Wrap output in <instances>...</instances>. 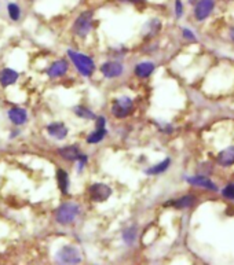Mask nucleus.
Wrapping results in <instances>:
<instances>
[{
  "mask_svg": "<svg viewBox=\"0 0 234 265\" xmlns=\"http://www.w3.org/2000/svg\"><path fill=\"white\" fill-rule=\"evenodd\" d=\"M80 213V206L73 202H65L55 212V220L61 225H69L77 218Z\"/></svg>",
  "mask_w": 234,
  "mask_h": 265,
  "instance_id": "nucleus-1",
  "label": "nucleus"
},
{
  "mask_svg": "<svg viewBox=\"0 0 234 265\" xmlns=\"http://www.w3.org/2000/svg\"><path fill=\"white\" fill-rule=\"evenodd\" d=\"M68 55L72 59L73 65L76 66V69L86 77H90L94 70H95V64L94 61L90 58V56L84 55V54H80V52H76L73 50H69L68 51Z\"/></svg>",
  "mask_w": 234,
  "mask_h": 265,
  "instance_id": "nucleus-2",
  "label": "nucleus"
},
{
  "mask_svg": "<svg viewBox=\"0 0 234 265\" xmlns=\"http://www.w3.org/2000/svg\"><path fill=\"white\" fill-rule=\"evenodd\" d=\"M92 21H94V13L92 11H84L76 18L73 24V32L79 37H86L91 29H92Z\"/></svg>",
  "mask_w": 234,
  "mask_h": 265,
  "instance_id": "nucleus-3",
  "label": "nucleus"
},
{
  "mask_svg": "<svg viewBox=\"0 0 234 265\" xmlns=\"http://www.w3.org/2000/svg\"><path fill=\"white\" fill-rule=\"evenodd\" d=\"M57 260L62 264H79L81 261L80 250L74 246H64L57 253Z\"/></svg>",
  "mask_w": 234,
  "mask_h": 265,
  "instance_id": "nucleus-4",
  "label": "nucleus"
},
{
  "mask_svg": "<svg viewBox=\"0 0 234 265\" xmlns=\"http://www.w3.org/2000/svg\"><path fill=\"white\" fill-rule=\"evenodd\" d=\"M89 195L94 202H105L112 195V188L104 183H95L89 188Z\"/></svg>",
  "mask_w": 234,
  "mask_h": 265,
  "instance_id": "nucleus-5",
  "label": "nucleus"
},
{
  "mask_svg": "<svg viewBox=\"0 0 234 265\" xmlns=\"http://www.w3.org/2000/svg\"><path fill=\"white\" fill-rule=\"evenodd\" d=\"M132 112V100L128 97L117 98L112 106V113L117 118H124Z\"/></svg>",
  "mask_w": 234,
  "mask_h": 265,
  "instance_id": "nucleus-6",
  "label": "nucleus"
},
{
  "mask_svg": "<svg viewBox=\"0 0 234 265\" xmlns=\"http://www.w3.org/2000/svg\"><path fill=\"white\" fill-rule=\"evenodd\" d=\"M215 1L214 0H198L194 6V17L197 21H204L214 11Z\"/></svg>",
  "mask_w": 234,
  "mask_h": 265,
  "instance_id": "nucleus-7",
  "label": "nucleus"
},
{
  "mask_svg": "<svg viewBox=\"0 0 234 265\" xmlns=\"http://www.w3.org/2000/svg\"><path fill=\"white\" fill-rule=\"evenodd\" d=\"M101 72L105 76L106 79H116L123 73V65L120 62H106L101 66Z\"/></svg>",
  "mask_w": 234,
  "mask_h": 265,
  "instance_id": "nucleus-8",
  "label": "nucleus"
},
{
  "mask_svg": "<svg viewBox=\"0 0 234 265\" xmlns=\"http://www.w3.org/2000/svg\"><path fill=\"white\" fill-rule=\"evenodd\" d=\"M105 136H106L105 118L101 117V118H98L95 132H92V133L87 137V143H90V145H97V143H99Z\"/></svg>",
  "mask_w": 234,
  "mask_h": 265,
  "instance_id": "nucleus-9",
  "label": "nucleus"
},
{
  "mask_svg": "<svg viewBox=\"0 0 234 265\" xmlns=\"http://www.w3.org/2000/svg\"><path fill=\"white\" fill-rule=\"evenodd\" d=\"M186 182L190 184L197 185V187H202L207 190H212V191H218V187L214 182H211L208 177L204 176H193V177H186Z\"/></svg>",
  "mask_w": 234,
  "mask_h": 265,
  "instance_id": "nucleus-10",
  "label": "nucleus"
},
{
  "mask_svg": "<svg viewBox=\"0 0 234 265\" xmlns=\"http://www.w3.org/2000/svg\"><path fill=\"white\" fill-rule=\"evenodd\" d=\"M58 153L66 161H80L81 157L84 155L80 153L79 147H76V146H66L64 149H59Z\"/></svg>",
  "mask_w": 234,
  "mask_h": 265,
  "instance_id": "nucleus-11",
  "label": "nucleus"
},
{
  "mask_svg": "<svg viewBox=\"0 0 234 265\" xmlns=\"http://www.w3.org/2000/svg\"><path fill=\"white\" fill-rule=\"evenodd\" d=\"M47 132L50 136L55 137L58 140H62L68 136V128L65 127V124L62 122H53L47 127Z\"/></svg>",
  "mask_w": 234,
  "mask_h": 265,
  "instance_id": "nucleus-12",
  "label": "nucleus"
},
{
  "mask_svg": "<svg viewBox=\"0 0 234 265\" xmlns=\"http://www.w3.org/2000/svg\"><path fill=\"white\" fill-rule=\"evenodd\" d=\"M218 164L225 168L234 165V146L227 147L218 154Z\"/></svg>",
  "mask_w": 234,
  "mask_h": 265,
  "instance_id": "nucleus-13",
  "label": "nucleus"
},
{
  "mask_svg": "<svg viewBox=\"0 0 234 265\" xmlns=\"http://www.w3.org/2000/svg\"><path fill=\"white\" fill-rule=\"evenodd\" d=\"M66 72H68V62L64 61V59H61V61H57V62H54V64L50 66L49 70H47V74H49L50 77L54 79V77L64 76Z\"/></svg>",
  "mask_w": 234,
  "mask_h": 265,
  "instance_id": "nucleus-14",
  "label": "nucleus"
},
{
  "mask_svg": "<svg viewBox=\"0 0 234 265\" xmlns=\"http://www.w3.org/2000/svg\"><path fill=\"white\" fill-rule=\"evenodd\" d=\"M8 117H10V120L13 124H16V125H22L25 124V121H26V112H25L24 109H21V107H14V109H11L10 112H8Z\"/></svg>",
  "mask_w": 234,
  "mask_h": 265,
  "instance_id": "nucleus-15",
  "label": "nucleus"
},
{
  "mask_svg": "<svg viewBox=\"0 0 234 265\" xmlns=\"http://www.w3.org/2000/svg\"><path fill=\"white\" fill-rule=\"evenodd\" d=\"M154 70L153 62H141L135 66V74L139 79H146L149 77Z\"/></svg>",
  "mask_w": 234,
  "mask_h": 265,
  "instance_id": "nucleus-16",
  "label": "nucleus"
},
{
  "mask_svg": "<svg viewBox=\"0 0 234 265\" xmlns=\"http://www.w3.org/2000/svg\"><path fill=\"white\" fill-rule=\"evenodd\" d=\"M18 79V73L11 70V69H4L0 72V84L3 87H8L11 84H14Z\"/></svg>",
  "mask_w": 234,
  "mask_h": 265,
  "instance_id": "nucleus-17",
  "label": "nucleus"
},
{
  "mask_svg": "<svg viewBox=\"0 0 234 265\" xmlns=\"http://www.w3.org/2000/svg\"><path fill=\"white\" fill-rule=\"evenodd\" d=\"M194 202H196V197L192 195V194H189V195H185V197H180L178 201L171 202L168 205H174L177 209H186V208L193 206Z\"/></svg>",
  "mask_w": 234,
  "mask_h": 265,
  "instance_id": "nucleus-18",
  "label": "nucleus"
},
{
  "mask_svg": "<svg viewBox=\"0 0 234 265\" xmlns=\"http://www.w3.org/2000/svg\"><path fill=\"white\" fill-rule=\"evenodd\" d=\"M162 29V22L159 19H152L149 21L145 26V37L146 39H150V37H154L157 33L160 32Z\"/></svg>",
  "mask_w": 234,
  "mask_h": 265,
  "instance_id": "nucleus-19",
  "label": "nucleus"
},
{
  "mask_svg": "<svg viewBox=\"0 0 234 265\" xmlns=\"http://www.w3.org/2000/svg\"><path fill=\"white\" fill-rule=\"evenodd\" d=\"M57 180L59 190L62 191V194H68V190H69V175L65 170L59 169L57 172Z\"/></svg>",
  "mask_w": 234,
  "mask_h": 265,
  "instance_id": "nucleus-20",
  "label": "nucleus"
},
{
  "mask_svg": "<svg viewBox=\"0 0 234 265\" xmlns=\"http://www.w3.org/2000/svg\"><path fill=\"white\" fill-rule=\"evenodd\" d=\"M170 164H171V160L170 158H167V160H164L162 162H160V164L154 165L153 168L147 169V170H146V173H147V175H152V176H154V175H159V173H162V172H165L167 169L170 168Z\"/></svg>",
  "mask_w": 234,
  "mask_h": 265,
  "instance_id": "nucleus-21",
  "label": "nucleus"
},
{
  "mask_svg": "<svg viewBox=\"0 0 234 265\" xmlns=\"http://www.w3.org/2000/svg\"><path fill=\"white\" fill-rule=\"evenodd\" d=\"M73 110H74V114L81 117V118H86V120H94L95 118V114L91 112L90 109L84 107V106H76Z\"/></svg>",
  "mask_w": 234,
  "mask_h": 265,
  "instance_id": "nucleus-22",
  "label": "nucleus"
},
{
  "mask_svg": "<svg viewBox=\"0 0 234 265\" xmlns=\"http://www.w3.org/2000/svg\"><path fill=\"white\" fill-rule=\"evenodd\" d=\"M123 239L127 245H132L134 242L137 241V228L135 227H129V228H126L123 231Z\"/></svg>",
  "mask_w": 234,
  "mask_h": 265,
  "instance_id": "nucleus-23",
  "label": "nucleus"
},
{
  "mask_svg": "<svg viewBox=\"0 0 234 265\" xmlns=\"http://www.w3.org/2000/svg\"><path fill=\"white\" fill-rule=\"evenodd\" d=\"M8 14H10V18H11L13 21H18L19 17H21V10H19V7H18L17 4L10 3V4H8Z\"/></svg>",
  "mask_w": 234,
  "mask_h": 265,
  "instance_id": "nucleus-24",
  "label": "nucleus"
},
{
  "mask_svg": "<svg viewBox=\"0 0 234 265\" xmlns=\"http://www.w3.org/2000/svg\"><path fill=\"white\" fill-rule=\"evenodd\" d=\"M222 195L226 198V199H234V184L233 183H229V184L222 190Z\"/></svg>",
  "mask_w": 234,
  "mask_h": 265,
  "instance_id": "nucleus-25",
  "label": "nucleus"
},
{
  "mask_svg": "<svg viewBox=\"0 0 234 265\" xmlns=\"http://www.w3.org/2000/svg\"><path fill=\"white\" fill-rule=\"evenodd\" d=\"M183 14V4L180 0H175V16L177 18H180Z\"/></svg>",
  "mask_w": 234,
  "mask_h": 265,
  "instance_id": "nucleus-26",
  "label": "nucleus"
},
{
  "mask_svg": "<svg viewBox=\"0 0 234 265\" xmlns=\"http://www.w3.org/2000/svg\"><path fill=\"white\" fill-rule=\"evenodd\" d=\"M183 36H185V39H189V40L194 41L196 40V36L193 34L192 31H189V29H183Z\"/></svg>",
  "mask_w": 234,
  "mask_h": 265,
  "instance_id": "nucleus-27",
  "label": "nucleus"
},
{
  "mask_svg": "<svg viewBox=\"0 0 234 265\" xmlns=\"http://www.w3.org/2000/svg\"><path fill=\"white\" fill-rule=\"evenodd\" d=\"M120 1L129 3V4H144L145 3V0H120Z\"/></svg>",
  "mask_w": 234,
  "mask_h": 265,
  "instance_id": "nucleus-28",
  "label": "nucleus"
},
{
  "mask_svg": "<svg viewBox=\"0 0 234 265\" xmlns=\"http://www.w3.org/2000/svg\"><path fill=\"white\" fill-rule=\"evenodd\" d=\"M230 39L234 41V28L232 29V31H230Z\"/></svg>",
  "mask_w": 234,
  "mask_h": 265,
  "instance_id": "nucleus-29",
  "label": "nucleus"
},
{
  "mask_svg": "<svg viewBox=\"0 0 234 265\" xmlns=\"http://www.w3.org/2000/svg\"><path fill=\"white\" fill-rule=\"evenodd\" d=\"M189 1H190V3H192V4H196V3H197V1H198V0H189Z\"/></svg>",
  "mask_w": 234,
  "mask_h": 265,
  "instance_id": "nucleus-30",
  "label": "nucleus"
}]
</instances>
